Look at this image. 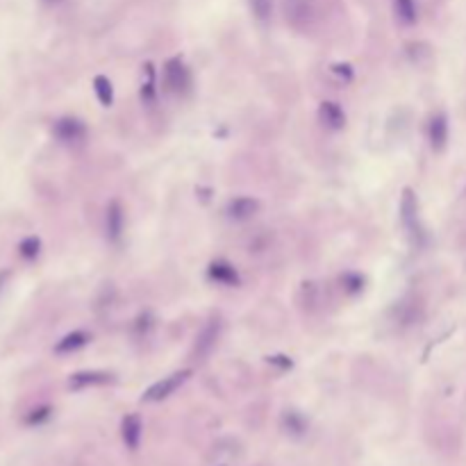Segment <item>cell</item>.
I'll return each instance as SVG.
<instances>
[{"mask_svg": "<svg viewBox=\"0 0 466 466\" xmlns=\"http://www.w3.org/2000/svg\"><path fill=\"white\" fill-rule=\"evenodd\" d=\"M164 87L166 92L182 96L191 89V73L180 57H171L164 64Z\"/></svg>", "mask_w": 466, "mask_h": 466, "instance_id": "obj_1", "label": "cell"}, {"mask_svg": "<svg viewBox=\"0 0 466 466\" xmlns=\"http://www.w3.org/2000/svg\"><path fill=\"white\" fill-rule=\"evenodd\" d=\"M284 16L296 30H307L316 21V0H284Z\"/></svg>", "mask_w": 466, "mask_h": 466, "instance_id": "obj_2", "label": "cell"}, {"mask_svg": "<svg viewBox=\"0 0 466 466\" xmlns=\"http://www.w3.org/2000/svg\"><path fill=\"white\" fill-rule=\"evenodd\" d=\"M191 375V371L189 369H184V371H177V373H171V375H166V378H162L160 382H155L151 389H148L146 393H144V401H148V403H157V401H164V398H168L177 386H182L184 382H187V378Z\"/></svg>", "mask_w": 466, "mask_h": 466, "instance_id": "obj_3", "label": "cell"}, {"mask_svg": "<svg viewBox=\"0 0 466 466\" xmlns=\"http://www.w3.org/2000/svg\"><path fill=\"white\" fill-rule=\"evenodd\" d=\"M55 134L64 144H80L87 137V125L80 118H59L55 123Z\"/></svg>", "mask_w": 466, "mask_h": 466, "instance_id": "obj_4", "label": "cell"}, {"mask_svg": "<svg viewBox=\"0 0 466 466\" xmlns=\"http://www.w3.org/2000/svg\"><path fill=\"white\" fill-rule=\"evenodd\" d=\"M219 334H221V323L219 321H210L201 330V334L196 336V346H194V355L198 357V360H205V357L214 351L216 341H219Z\"/></svg>", "mask_w": 466, "mask_h": 466, "instance_id": "obj_5", "label": "cell"}, {"mask_svg": "<svg viewBox=\"0 0 466 466\" xmlns=\"http://www.w3.org/2000/svg\"><path fill=\"white\" fill-rule=\"evenodd\" d=\"M123 227H125V212L118 201H112L107 205V212H105V230H107V237L116 244L121 239L123 234Z\"/></svg>", "mask_w": 466, "mask_h": 466, "instance_id": "obj_6", "label": "cell"}, {"mask_svg": "<svg viewBox=\"0 0 466 466\" xmlns=\"http://www.w3.org/2000/svg\"><path fill=\"white\" fill-rule=\"evenodd\" d=\"M401 221L408 230L414 234L419 230V203H416V196L412 189L403 191V201H401Z\"/></svg>", "mask_w": 466, "mask_h": 466, "instance_id": "obj_7", "label": "cell"}, {"mask_svg": "<svg viewBox=\"0 0 466 466\" xmlns=\"http://www.w3.org/2000/svg\"><path fill=\"white\" fill-rule=\"evenodd\" d=\"M260 212V201H255V198H248V196H239L234 198V201L227 203V214L232 216L237 221H246L251 219Z\"/></svg>", "mask_w": 466, "mask_h": 466, "instance_id": "obj_8", "label": "cell"}, {"mask_svg": "<svg viewBox=\"0 0 466 466\" xmlns=\"http://www.w3.org/2000/svg\"><path fill=\"white\" fill-rule=\"evenodd\" d=\"M319 118L325 127H330V130H341L346 125V114L339 107V103H332V101H323L321 107H319Z\"/></svg>", "mask_w": 466, "mask_h": 466, "instance_id": "obj_9", "label": "cell"}, {"mask_svg": "<svg viewBox=\"0 0 466 466\" xmlns=\"http://www.w3.org/2000/svg\"><path fill=\"white\" fill-rule=\"evenodd\" d=\"M428 137H430V146L434 151H443L446 141H448V118L443 114H434L430 118L428 125Z\"/></svg>", "mask_w": 466, "mask_h": 466, "instance_id": "obj_10", "label": "cell"}, {"mask_svg": "<svg viewBox=\"0 0 466 466\" xmlns=\"http://www.w3.org/2000/svg\"><path fill=\"white\" fill-rule=\"evenodd\" d=\"M210 277L219 284H239V273L227 262H214L210 266Z\"/></svg>", "mask_w": 466, "mask_h": 466, "instance_id": "obj_11", "label": "cell"}, {"mask_svg": "<svg viewBox=\"0 0 466 466\" xmlns=\"http://www.w3.org/2000/svg\"><path fill=\"white\" fill-rule=\"evenodd\" d=\"M112 375L105 373V371H84V373H75L71 378V384L73 389H82V386H94V384H105L110 382Z\"/></svg>", "mask_w": 466, "mask_h": 466, "instance_id": "obj_12", "label": "cell"}, {"mask_svg": "<svg viewBox=\"0 0 466 466\" xmlns=\"http://www.w3.org/2000/svg\"><path fill=\"white\" fill-rule=\"evenodd\" d=\"M393 14L403 25L416 23V3L414 0H393Z\"/></svg>", "mask_w": 466, "mask_h": 466, "instance_id": "obj_13", "label": "cell"}, {"mask_svg": "<svg viewBox=\"0 0 466 466\" xmlns=\"http://www.w3.org/2000/svg\"><path fill=\"white\" fill-rule=\"evenodd\" d=\"M87 341H89V334L82 330H75L71 334H66L64 339L55 346V351L57 353H73L77 348H82V346H87Z\"/></svg>", "mask_w": 466, "mask_h": 466, "instance_id": "obj_14", "label": "cell"}, {"mask_svg": "<svg viewBox=\"0 0 466 466\" xmlns=\"http://www.w3.org/2000/svg\"><path fill=\"white\" fill-rule=\"evenodd\" d=\"M94 89H96V96H98V101H101V105L110 107L114 103V87L105 75H96Z\"/></svg>", "mask_w": 466, "mask_h": 466, "instance_id": "obj_15", "label": "cell"}, {"mask_svg": "<svg viewBox=\"0 0 466 466\" xmlns=\"http://www.w3.org/2000/svg\"><path fill=\"white\" fill-rule=\"evenodd\" d=\"M139 434H141V421L137 419V416H127L123 421V439L127 441V446H137L139 441Z\"/></svg>", "mask_w": 466, "mask_h": 466, "instance_id": "obj_16", "label": "cell"}, {"mask_svg": "<svg viewBox=\"0 0 466 466\" xmlns=\"http://www.w3.org/2000/svg\"><path fill=\"white\" fill-rule=\"evenodd\" d=\"M251 9L257 21H269L273 14V0H251Z\"/></svg>", "mask_w": 466, "mask_h": 466, "instance_id": "obj_17", "label": "cell"}, {"mask_svg": "<svg viewBox=\"0 0 466 466\" xmlns=\"http://www.w3.org/2000/svg\"><path fill=\"white\" fill-rule=\"evenodd\" d=\"M146 73H148V82L141 87V98L146 103H153V96H155V87H153V80H155V71L151 64H146Z\"/></svg>", "mask_w": 466, "mask_h": 466, "instance_id": "obj_18", "label": "cell"}, {"mask_svg": "<svg viewBox=\"0 0 466 466\" xmlns=\"http://www.w3.org/2000/svg\"><path fill=\"white\" fill-rule=\"evenodd\" d=\"M39 239L37 237H30V239H25L23 244H21V255L23 257H37L39 255Z\"/></svg>", "mask_w": 466, "mask_h": 466, "instance_id": "obj_19", "label": "cell"}, {"mask_svg": "<svg viewBox=\"0 0 466 466\" xmlns=\"http://www.w3.org/2000/svg\"><path fill=\"white\" fill-rule=\"evenodd\" d=\"M332 71H334V73H339V75H346V77H351V66H341V64H334V66H332Z\"/></svg>", "mask_w": 466, "mask_h": 466, "instance_id": "obj_20", "label": "cell"}]
</instances>
